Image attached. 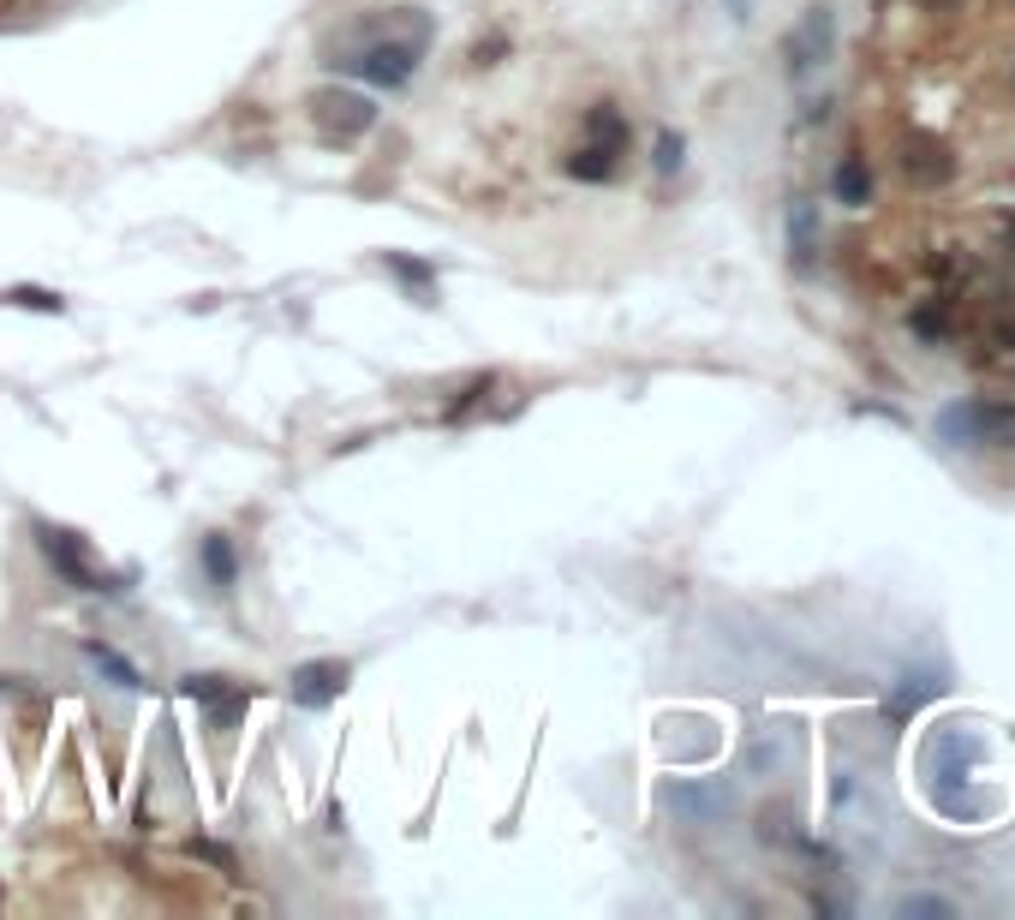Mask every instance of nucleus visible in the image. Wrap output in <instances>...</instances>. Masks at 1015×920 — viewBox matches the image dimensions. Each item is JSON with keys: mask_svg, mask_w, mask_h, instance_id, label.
Masks as SVG:
<instances>
[{"mask_svg": "<svg viewBox=\"0 0 1015 920\" xmlns=\"http://www.w3.org/2000/svg\"><path fill=\"white\" fill-rule=\"evenodd\" d=\"M389 269L401 275V282H413V287H431V269H424V263H413V257H394V252H389Z\"/></svg>", "mask_w": 1015, "mask_h": 920, "instance_id": "412c9836", "label": "nucleus"}, {"mask_svg": "<svg viewBox=\"0 0 1015 920\" xmlns=\"http://www.w3.org/2000/svg\"><path fill=\"white\" fill-rule=\"evenodd\" d=\"M902 914H938V920H944L950 902L944 897H914V902H902Z\"/></svg>", "mask_w": 1015, "mask_h": 920, "instance_id": "4be33fe9", "label": "nucleus"}, {"mask_svg": "<svg viewBox=\"0 0 1015 920\" xmlns=\"http://www.w3.org/2000/svg\"><path fill=\"white\" fill-rule=\"evenodd\" d=\"M568 173H573V180H610V173H615V156L598 150V144H580V150L568 156Z\"/></svg>", "mask_w": 1015, "mask_h": 920, "instance_id": "4468645a", "label": "nucleus"}, {"mask_svg": "<svg viewBox=\"0 0 1015 920\" xmlns=\"http://www.w3.org/2000/svg\"><path fill=\"white\" fill-rule=\"evenodd\" d=\"M352 66H359L371 84H382V91H401V84L413 78V66H419V42H371Z\"/></svg>", "mask_w": 1015, "mask_h": 920, "instance_id": "7ed1b4c3", "label": "nucleus"}, {"mask_svg": "<svg viewBox=\"0 0 1015 920\" xmlns=\"http://www.w3.org/2000/svg\"><path fill=\"white\" fill-rule=\"evenodd\" d=\"M789 245H794V263H813V245H818L813 203H794V210H789Z\"/></svg>", "mask_w": 1015, "mask_h": 920, "instance_id": "f8f14e48", "label": "nucleus"}, {"mask_svg": "<svg viewBox=\"0 0 1015 920\" xmlns=\"http://www.w3.org/2000/svg\"><path fill=\"white\" fill-rule=\"evenodd\" d=\"M347 676H352V669L341 664V657H311V664H299L287 676V694H293V706L323 711V706H335V699H341Z\"/></svg>", "mask_w": 1015, "mask_h": 920, "instance_id": "f03ea898", "label": "nucleus"}, {"mask_svg": "<svg viewBox=\"0 0 1015 920\" xmlns=\"http://www.w3.org/2000/svg\"><path fill=\"white\" fill-rule=\"evenodd\" d=\"M585 144H598V150H610V156H622L627 150V114L622 108H592L585 114Z\"/></svg>", "mask_w": 1015, "mask_h": 920, "instance_id": "6e6552de", "label": "nucleus"}, {"mask_svg": "<svg viewBox=\"0 0 1015 920\" xmlns=\"http://www.w3.org/2000/svg\"><path fill=\"white\" fill-rule=\"evenodd\" d=\"M669 801L687 813V819H711V813H723V795H717V789H675Z\"/></svg>", "mask_w": 1015, "mask_h": 920, "instance_id": "dca6fc26", "label": "nucleus"}, {"mask_svg": "<svg viewBox=\"0 0 1015 920\" xmlns=\"http://www.w3.org/2000/svg\"><path fill=\"white\" fill-rule=\"evenodd\" d=\"M825 54H831V12L813 7V12H806V24L789 36V72L801 78V72H813Z\"/></svg>", "mask_w": 1015, "mask_h": 920, "instance_id": "39448f33", "label": "nucleus"}, {"mask_svg": "<svg viewBox=\"0 0 1015 920\" xmlns=\"http://www.w3.org/2000/svg\"><path fill=\"white\" fill-rule=\"evenodd\" d=\"M42 550H49V562L61 568L72 586H84V592H114V580L96 574V568L84 562V550H78V538H72V532H54V526H42Z\"/></svg>", "mask_w": 1015, "mask_h": 920, "instance_id": "20e7f679", "label": "nucleus"}, {"mask_svg": "<svg viewBox=\"0 0 1015 920\" xmlns=\"http://www.w3.org/2000/svg\"><path fill=\"white\" fill-rule=\"evenodd\" d=\"M198 557H203V574H210L215 586H233L240 562H233V544H228V538H203V550H198Z\"/></svg>", "mask_w": 1015, "mask_h": 920, "instance_id": "ddd939ff", "label": "nucleus"}, {"mask_svg": "<svg viewBox=\"0 0 1015 920\" xmlns=\"http://www.w3.org/2000/svg\"><path fill=\"white\" fill-rule=\"evenodd\" d=\"M938 688H944V681H938L932 669H920V676H908L902 688H896V711H914L920 699H926V694H938Z\"/></svg>", "mask_w": 1015, "mask_h": 920, "instance_id": "a211bd4d", "label": "nucleus"}, {"mask_svg": "<svg viewBox=\"0 0 1015 920\" xmlns=\"http://www.w3.org/2000/svg\"><path fill=\"white\" fill-rule=\"evenodd\" d=\"M836 198H843V203H866V198H873V173H866V162L848 156V162L836 168Z\"/></svg>", "mask_w": 1015, "mask_h": 920, "instance_id": "2eb2a0df", "label": "nucleus"}, {"mask_svg": "<svg viewBox=\"0 0 1015 920\" xmlns=\"http://www.w3.org/2000/svg\"><path fill=\"white\" fill-rule=\"evenodd\" d=\"M12 305H31V311H61V294H42V287H12Z\"/></svg>", "mask_w": 1015, "mask_h": 920, "instance_id": "6ab92c4d", "label": "nucleus"}, {"mask_svg": "<svg viewBox=\"0 0 1015 920\" xmlns=\"http://www.w3.org/2000/svg\"><path fill=\"white\" fill-rule=\"evenodd\" d=\"M317 108H329V126L341 131V138L371 126V102H364V96H317Z\"/></svg>", "mask_w": 1015, "mask_h": 920, "instance_id": "9b49d317", "label": "nucleus"}, {"mask_svg": "<svg viewBox=\"0 0 1015 920\" xmlns=\"http://www.w3.org/2000/svg\"><path fill=\"white\" fill-rule=\"evenodd\" d=\"M908 173H914V180H944L950 150L938 138H926V131H914V138H908Z\"/></svg>", "mask_w": 1015, "mask_h": 920, "instance_id": "9d476101", "label": "nucleus"}, {"mask_svg": "<svg viewBox=\"0 0 1015 920\" xmlns=\"http://www.w3.org/2000/svg\"><path fill=\"white\" fill-rule=\"evenodd\" d=\"M675 168H681V138L664 131V138H657V173H675Z\"/></svg>", "mask_w": 1015, "mask_h": 920, "instance_id": "aec40b11", "label": "nucleus"}, {"mask_svg": "<svg viewBox=\"0 0 1015 920\" xmlns=\"http://www.w3.org/2000/svg\"><path fill=\"white\" fill-rule=\"evenodd\" d=\"M914 329H920V335H944V317H938V311H920Z\"/></svg>", "mask_w": 1015, "mask_h": 920, "instance_id": "5701e85b", "label": "nucleus"}, {"mask_svg": "<svg viewBox=\"0 0 1015 920\" xmlns=\"http://www.w3.org/2000/svg\"><path fill=\"white\" fill-rule=\"evenodd\" d=\"M180 688H186V699H203V706L215 711V723H233L245 711V694L222 688V676H186Z\"/></svg>", "mask_w": 1015, "mask_h": 920, "instance_id": "0eeeda50", "label": "nucleus"}, {"mask_svg": "<svg viewBox=\"0 0 1015 920\" xmlns=\"http://www.w3.org/2000/svg\"><path fill=\"white\" fill-rule=\"evenodd\" d=\"M938 431H944L950 443H1009L1015 448V406H997V401L944 406V413H938Z\"/></svg>", "mask_w": 1015, "mask_h": 920, "instance_id": "f257e3e1", "label": "nucleus"}, {"mask_svg": "<svg viewBox=\"0 0 1015 920\" xmlns=\"http://www.w3.org/2000/svg\"><path fill=\"white\" fill-rule=\"evenodd\" d=\"M932 801L950 813V819H980V813H985V795H974V789L962 783V771H955V765H944V771L932 778Z\"/></svg>", "mask_w": 1015, "mask_h": 920, "instance_id": "423d86ee", "label": "nucleus"}, {"mask_svg": "<svg viewBox=\"0 0 1015 920\" xmlns=\"http://www.w3.org/2000/svg\"><path fill=\"white\" fill-rule=\"evenodd\" d=\"M926 759H932V771H944V765L962 771V765H974V759H980V741L968 736V729H938L932 753H926Z\"/></svg>", "mask_w": 1015, "mask_h": 920, "instance_id": "1a4fd4ad", "label": "nucleus"}, {"mask_svg": "<svg viewBox=\"0 0 1015 920\" xmlns=\"http://www.w3.org/2000/svg\"><path fill=\"white\" fill-rule=\"evenodd\" d=\"M84 652H91V664L102 669V676H114L120 688H138V669H131V664H126V657L114 652V646H84Z\"/></svg>", "mask_w": 1015, "mask_h": 920, "instance_id": "f3484780", "label": "nucleus"}]
</instances>
